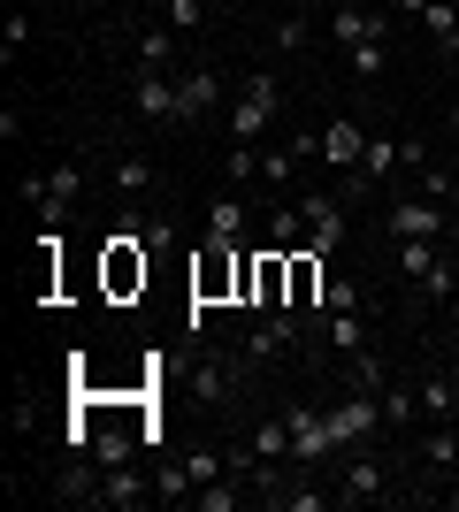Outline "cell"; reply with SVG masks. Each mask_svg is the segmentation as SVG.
<instances>
[{"label":"cell","instance_id":"6da1fadb","mask_svg":"<svg viewBox=\"0 0 459 512\" xmlns=\"http://www.w3.org/2000/svg\"><path fill=\"white\" fill-rule=\"evenodd\" d=\"M276 107H284V85H276L268 69H253V77H245V92L222 107V130H230V146H261V130L276 123Z\"/></svg>","mask_w":459,"mask_h":512},{"label":"cell","instance_id":"7a4b0ae2","mask_svg":"<svg viewBox=\"0 0 459 512\" xmlns=\"http://www.w3.org/2000/svg\"><path fill=\"white\" fill-rule=\"evenodd\" d=\"M329 428H337V451H360L383 428V390H345L337 406H329Z\"/></svg>","mask_w":459,"mask_h":512},{"label":"cell","instance_id":"3957f363","mask_svg":"<svg viewBox=\"0 0 459 512\" xmlns=\"http://www.w3.org/2000/svg\"><path fill=\"white\" fill-rule=\"evenodd\" d=\"M291 421V459L299 467H322V459H337V428H329V406H284Z\"/></svg>","mask_w":459,"mask_h":512},{"label":"cell","instance_id":"277c9868","mask_svg":"<svg viewBox=\"0 0 459 512\" xmlns=\"http://www.w3.org/2000/svg\"><path fill=\"white\" fill-rule=\"evenodd\" d=\"M77 184H85V176H77V161H62V169L31 176V184H23V199H31V214H39L46 230H62V214H69V199H77Z\"/></svg>","mask_w":459,"mask_h":512},{"label":"cell","instance_id":"5b68a950","mask_svg":"<svg viewBox=\"0 0 459 512\" xmlns=\"http://www.w3.org/2000/svg\"><path fill=\"white\" fill-rule=\"evenodd\" d=\"M299 214H306V245H314L322 260L345 245V199H337V192H306Z\"/></svg>","mask_w":459,"mask_h":512},{"label":"cell","instance_id":"8992f818","mask_svg":"<svg viewBox=\"0 0 459 512\" xmlns=\"http://www.w3.org/2000/svg\"><path fill=\"white\" fill-rule=\"evenodd\" d=\"M238 260H245V245H199V268H192V291L199 299H222V291H238Z\"/></svg>","mask_w":459,"mask_h":512},{"label":"cell","instance_id":"52a82bcc","mask_svg":"<svg viewBox=\"0 0 459 512\" xmlns=\"http://www.w3.org/2000/svg\"><path fill=\"white\" fill-rule=\"evenodd\" d=\"M329 39L345 46H360V39H391V8H360V0H345V8H329Z\"/></svg>","mask_w":459,"mask_h":512},{"label":"cell","instance_id":"ba28073f","mask_svg":"<svg viewBox=\"0 0 459 512\" xmlns=\"http://www.w3.org/2000/svg\"><path fill=\"white\" fill-rule=\"evenodd\" d=\"M383 230H391V237H444V199L406 192L391 214H383Z\"/></svg>","mask_w":459,"mask_h":512},{"label":"cell","instance_id":"9c48e42d","mask_svg":"<svg viewBox=\"0 0 459 512\" xmlns=\"http://www.w3.org/2000/svg\"><path fill=\"white\" fill-rule=\"evenodd\" d=\"M215 107H222V77L215 69H184V77H176V123H207Z\"/></svg>","mask_w":459,"mask_h":512},{"label":"cell","instance_id":"30bf717a","mask_svg":"<svg viewBox=\"0 0 459 512\" xmlns=\"http://www.w3.org/2000/svg\"><path fill=\"white\" fill-rule=\"evenodd\" d=\"M314 344H322V352L360 360V352H368V321H360V314H314Z\"/></svg>","mask_w":459,"mask_h":512},{"label":"cell","instance_id":"8fae6325","mask_svg":"<svg viewBox=\"0 0 459 512\" xmlns=\"http://www.w3.org/2000/svg\"><path fill=\"white\" fill-rule=\"evenodd\" d=\"M383 497V467H375L368 451H352L345 474H337V505H375Z\"/></svg>","mask_w":459,"mask_h":512},{"label":"cell","instance_id":"7c38bea8","mask_svg":"<svg viewBox=\"0 0 459 512\" xmlns=\"http://www.w3.org/2000/svg\"><path fill=\"white\" fill-rule=\"evenodd\" d=\"M131 100H138V115H146V123H176V77H161V69H138Z\"/></svg>","mask_w":459,"mask_h":512},{"label":"cell","instance_id":"4fadbf2b","mask_svg":"<svg viewBox=\"0 0 459 512\" xmlns=\"http://www.w3.org/2000/svg\"><path fill=\"white\" fill-rule=\"evenodd\" d=\"M360 153H368V130L352 123V115L322 130V161H329V169H345V176H352V169H360Z\"/></svg>","mask_w":459,"mask_h":512},{"label":"cell","instance_id":"5bb4252c","mask_svg":"<svg viewBox=\"0 0 459 512\" xmlns=\"http://www.w3.org/2000/svg\"><path fill=\"white\" fill-rule=\"evenodd\" d=\"M146 497H153L146 474H131V467H108V474H100V505H108V512H138Z\"/></svg>","mask_w":459,"mask_h":512},{"label":"cell","instance_id":"9a60e30c","mask_svg":"<svg viewBox=\"0 0 459 512\" xmlns=\"http://www.w3.org/2000/svg\"><path fill=\"white\" fill-rule=\"evenodd\" d=\"M138 69L184 77V69H176V31H161V23H138Z\"/></svg>","mask_w":459,"mask_h":512},{"label":"cell","instance_id":"2e32d148","mask_svg":"<svg viewBox=\"0 0 459 512\" xmlns=\"http://www.w3.org/2000/svg\"><path fill=\"white\" fill-rule=\"evenodd\" d=\"M421 31L444 46V62H459V0H429V8H421Z\"/></svg>","mask_w":459,"mask_h":512},{"label":"cell","instance_id":"e0dca14e","mask_svg":"<svg viewBox=\"0 0 459 512\" xmlns=\"http://www.w3.org/2000/svg\"><path fill=\"white\" fill-rule=\"evenodd\" d=\"M207 237H215V245H245V199L238 192H222L215 207H207Z\"/></svg>","mask_w":459,"mask_h":512},{"label":"cell","instance_id":"ac0fdd59","mask_svg":"<svg viewBox=\"0 0 459 512\" xmlns=\"http://www.w3.org/2000/svg\"><path fill=\"white\" fill-rule=\"evenodd\" d=\"M115 199H123V207H131V199H146L153 192V161L146 153H123V161H115V184H108Z\"/></svg>","mask_w":459,"mask_h":512},{"label":"cell","instance_id":"d6986e66","mask_svg":"<svg viewBox=\"0 0 459 512\" xmlns=\"http://www.w3.org/2000/svg\"><path fill=\"white\" fill-rule=\"evenodd\" d=\"M383 421H391V428H414L421 421V383H383Z\"/></svg>","mask_w":459,"mask_h":512},{"label":"cell","instance_id":"ffe728a7","mask_svg":"<svg viewBox=\"0 0 459 512\" xmlns=\"http://www.w3.org/2000/svg\"><path fill=\"white\" fill-rule=\"evenodd\" d=\"M199 512H238L245 505V482H238V474H215V482H199Z\"/></svg>","mask_w":459,"mask_h":512},{"label":"cell","instance_id":"44dd1931","mask_svg":"<svg viewBox=\"0 0 459 512\" xmlns=\"http://www.w3.org/2000/svg\"><path fill=\"white\" fill-rule=\"evenodd\" d=\"M276 512H322V505H337V490H314V482H284V490L268 497Z\"/></svg>","mask_w":459,"mask_h":512},{"label":"cell","instance_id":"7402d4cb","mask_svg":"<svg viewBox=\"0 0 459 512\" xmlns=\"http://www.w3.org/2000/svg\"><path fill=\"white\" fill-rule=\"evenodd\" d=\"M383 62H391V39H360V46L345 54V69L360 77V85H375V77H383Z\"/></svg>","mask_w":459,"mask_h":512},{"label":"cell","instance_id":"603a6c76","mask_svg":"<svg viewBox=\"0 0 459 512\" xmlns=\"http://www.w3.org/2000/svg\"><path fill=\"white\" fill-rule=\"evenodd\" d=\"M108 283H115V291H131V283H146V253L131 260V230L115 237V253H108Z\"/></svg>","mask_w":459,"mask_h":512},{"label":"cell","instance_id":"cb8c5ba5","mask_svg":"<svg viewBox=\"0 0 459 512\" xmlns=\"http://www.w3.org/2000/svg\"><path fill=\"white\" fill-rule=\"evenodd\" d=\"M245 444H253V459H291V421H261Z\"/></svg>","mask_w":459,"mask_h":512},{"label":"cell","instance_id":"d4e9b609","mask_svg":"<svg viewBox=\"0 0 459 512\" xmlns=\"http://www.w3.org/2000/svg\"><path fill=\"white\" fill-rule=\"evenodd\" d=\"M322 314H360V283H352V276H329L322 283Z\"/></svg>","mask_w":459,"mask_h":512},{"label":"cell","instance_id":"484cf974","mask_svg":"<svg viewBox=\"0 0 459 512\" xmlns=\"http://www.w3.org/2000/svg\"><path fill=\"white\" fill-rule=\"evenodd\" d=\"M92 459H100V467H131V436H123V428H100V436H92Z\"/></svg>","mask_w":459,"mask_h":512},{"label":"cell","instance_id":"4316f807","mask_svg":"<svg viewBox=\"0 0 459 512\" xmlns=\"http://www.w3.org/2000/svg\"><path fill=\"white\" fill-rule=\"evenodd\" d=\"M222 176H230V184H253V176H261V146H230L222 153Z\"/></svg>","mask_w":459,"mask_h":512},{"label":"cell","instance_id":"83f0119b","mask_svg":"<svg viewBox=\"0 0 459 512\" xmlns=\"http://www.w3.org/2000/svg\"><path fill=\"white\" fill-rule=\"evenodd\" d=\"M421 413L452 421V375H421Z\"/></svg>","mask_w":459,"mask_h":512},{"label":"cell","instance_id":"f1b7e54d","mask_svg":"<svg viewBox=\"0 0 459 512\" xmlns=\"http://www.w3.org/2000/svg\"><path fill=\"white\" fill-rule=\"evenodd\" d=\"M291 169H299V146H268L261 153V184H291Z\"/></svg>","mask_w":459,"mask_h":512},{"label":"cell","instance_id":"f546056e","mask_svg":"<svg viewBox=\"0 0 459 512\" xmlns=\"http://www.w3.org/2000/svg\"><path fill=\"white\" fill-rule=\"evenodd\" d=\"M161 16H169V31H207V0H169Z\"/></svg>","mask_w":459,"mask_h":512},{"label":"cell","instance_id":"4dcf8cb0","mask_svg":"<svg viewBox=\"0 0 459 512\" xmlns=\"http://www.w3.org/2000/svg\"><path fill=\"white\" fill-rule=\"evenodd\" d=\"M153 497H192V467L176 459V467H153Z\"/></svg>","mask_w":459,"mask_h":512},{"label":"cell","instance_id":"1f68e13d","mask_svg":"<svg viewBox=\"0 0 459 512\" xmlns=\"http://www.w3.org/2000/svg\"><path fill=\"white\" fill-rule=\"evenodd\" d=\"M421 459H429V467H459V436H452V421H444L437 436L421 444Z\"/></svg>","mask_w":459,"mask_h":512},{"label":"cell","instance_id":"d6a6232c","mask_svg":"<svg viewBox=\"0 0 459 512\" xmlns=\"http://www.w3.org/2000/svg\"><path fill=\"white\" fill-rule=\"evenodd\" d=\"M345 383H352V390H383V360H375V352H360V360L345 367Z\"/></svg>","mask_w":459,"mask_h":512},{"label":"cell","instance_id":"836d02e7","mask_svg":"<svg viewBox=\"0 0 459 512\" xmlns=\"http://www.w3.org/2000/svg\"><path fill=\"white\" fill-rule=\"evenodd\" d=\"M306 39H314V23H306V16H284V23H276V54H299Z\"/></svg>","mask_w":459,"mask_h":512},{"label":"cell","instance_id":"e575fe53","mask_svg":"<svg viewBox=\"0 0 459 512\" xmlns=\"http://www.w3.org/2000/svg\"><path fill=\"white\" fill-rule=\"evenodd\" d=\"M31 31H39V23L23 16V8H8V23H0V46H8V54H16V46H31Z\"/></svg>","mask_w":459,"mask_h":512},{"label":"cell","instance_id":"d590c367","mask_svg":"<svg viewBox=\"0 0 459 512\" xmlns=\"http://www.w3.org/2000/svg\"><path fill=\"white\" fill-rule=\"evenodd\" d=\"M169 245H176V222H169V214H153V222H146V253H169Z\"/></svg>","mask_w":459,"mask_h":512},{"label":"cell","instance_id":"8d00e7d4","mask_svg":"<svg viewBox=\"0 0 459 512\" xmlns=\"http://www.w3.org/2000/svg\"><path fill=\"white\" fill-rule=\"evenodd\" d=\"M383 8H398V16H421V8H429V0H383Z\"/></svg>","mask_w":459,"mask_h":512},{"label":"cell","instance_id":"74e56055","mask_svg":"<svg viewBox=\"0 0 459 512\" xmlns=\"http://www.w3.org/2000/svg\"><path fill=\"white\" fill-rule=\"evenodd\" d=\"M444 375H452V421H459V360H452V367H444Z\"/></svg>","mask_w":459,"mask_h":512},{"label":"cell","instance_id":"f35d334b","mask_svg":"<svg viewBox=\"0 0 459 512\" xmlns=\"http://www.w3.org/2000/svg\"><path fill=\"white\" fill-rule=\"evenodd\" d=\"M444 176H452V192H459V153H452V161H444Z\"/></svg>","mask_w":459,"mask_h":512},{"label":"cell","instance_id":"ab89813d","mask_svg":"<svg viewBox=\"0 0 459 512\" xmlns=\"http://www.w3.org/2000/svg\"><path fill=\"white\" fill-rule=\"evenodd\" d=\"M444 314H452V329H459V291H452V299H444Z\"/></svg>","mask_w":459,"mask_h":512},{"label":"cell","instance_id":"60d3db41","mask_svg":"<svg viewBox=\"0 0 459 512\" xmlns=\"http://www.w3.org/2000/svg\"><path fill=\"white\" fill-rule=\"evenodd\" d=\"M444 123H452V138H459V107H444Z\"/></svg>","mask_w":459,"mask_h":512},{"label":"cell","instance_id":"b9f144b4","mask_svg":"<svg viewBox=\"0 0 459 512\" xmlns=\"http://www.w3.org/2000/svg\"><path fill=\"white\" fill-rule=\"evenodd\" d=\"M138 8H153V16H161V8H169V0H138Z\"/></svg>","mask_w":459,"mask_h":512},{"label":"cell","instance_id":"7bdbcfd3","mask_svg":"<svg viewBox=\"0 0 459 512\" xmlns=\"http://www.w3.org/2000/svg\"><path fill=\"white\" fill-rule=\"evenodd\" d=\"M452 512H459V490H452Z\"/></svg>","mask_w":459,"mask_h":512}]
</instances>
